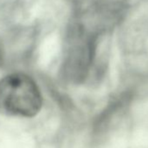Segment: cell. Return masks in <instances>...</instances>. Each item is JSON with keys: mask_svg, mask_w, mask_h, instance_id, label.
Wrapping results in <instances>:
<instances>
[{"mask_svg": "<svg viewBox=\"0 0 148 148\" xmlns=\"http://www.w3.org/2000/svg\"><path fill=\"white\" fill-rule=\"evenodd\" d=\"M41 106V92L31 77L14 73L0 80V113L33 117Z\"/></svg>", "mask_w": 148, "mask_h": 148, "instance_id": "6da1fadb", "label": "cell"}]
</instances>
